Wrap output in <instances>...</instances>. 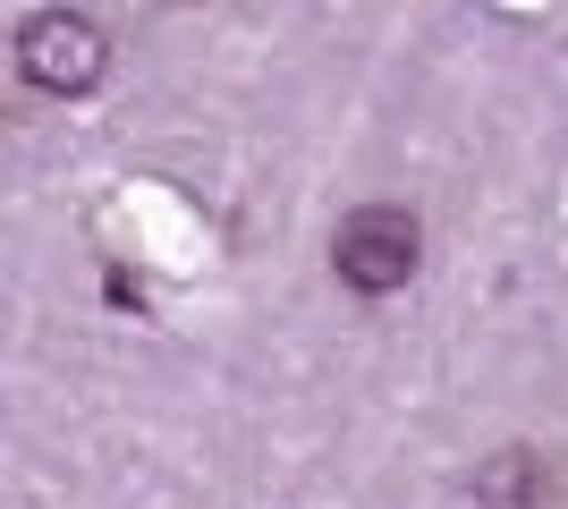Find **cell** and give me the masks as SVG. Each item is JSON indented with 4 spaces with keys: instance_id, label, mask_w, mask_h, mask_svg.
<instances>
[{
    "instance_id": "6da1fadb",
    "label": "cell",
    "mask_w": 568,
    "mask_h": 509,
    "mask_svg": "<svg viewBox=\"0 0 568 509\" xmlns=\"http://www.w3.org/2000/svg\"><path fill=\"white\" fill-rule=\"evenodd\" d=\"M102 69H111V34H102L85 9H34L18 26V77L34 94H94Z\"/></svg>"
},
{
    "instance_id": "7a4b0ae2",
    "label": "cell",
    "mask_w": 568,
    "mask_h": 509,
    "mask_svg": "<svg viewBox=\"0 0 568 509\" xmlns=\"http://www.w3.org/2000/svg\"><path fill=\"white\" fill-rule=\"evenodd\" d=\"M416 264H425V230H416V213H399V204H356V213L339 221V238H332V272L356 297L407 289Z\"/></svg>"
},
{
    "instance_id": "3957f363",
    "label": "cell",
    "mask_w": 568,
    "mask_h": 509,
    "mask_svg": "<svg viewBox=\"0 0 568 509\" xmlns=\"http://www.w3.org/2000/svg\"><path fill=\"white\" fill-rule=\"evenodd\" d=\"M458 509H544V476H535V450H493L475 467V485Z\"/></svg>"
}]
</instances>
